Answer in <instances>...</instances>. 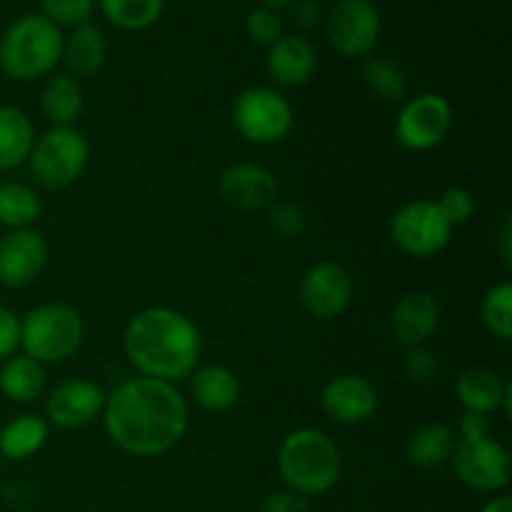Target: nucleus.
I'll list each match as a JSON object with an SVG mask.
<instances>
[{
  "instance_id": "nucleus-40",
  "label": "nucleus",
  "mask_w": 512,
  "mask_h": 512,
  "mask_svg": "<svg viewBox=\"0 0 512 512\" xmlns=\"http://www.w3.org/2000/svg\"><path fill=\"white\" fill-rule=\"evenodd\" d=\"M498 250H500V258H503V263L510 268V258H512V223H510V215H505L503 228H500V233H498Z\"/></svg>"
},
{
  "instance_id": "nucleus-8",
  "label": "nucleus",
  "mask_w": 512,
  "mask_h": 512,
  "mask_svg": "<svg viewBox=\"0 0 512 512\" xmlns=\"http://www.w3.org/2000/svg\"><path fill=\"white\" fill-rule=\"evenodd\" d=\"M453 225L440 213L438 203L428 198L410 200L395 210L390 220V238L400 253L410 258H433L448 248Z\"/></svg>"
},
{
  "instance_id": "nucleus-16",
  "label": "nucleus",
  "mask_w": 512,
  "mask_h": 512,
  "mask_svg": "<svg viewBox=\"0 0 512 512\" xmlns=\"http://www.w3.org/2000/svg\"><path fill=\"white\" fill-rule=\"evenodd\" d=\"M220 198L238 210L270 208L278 198V178L260 163H235L220 175Z\"/></svg>"
},
{
  "instance_id": "nucleus-41",
  "label": "nucleus",
  "mask_w": 512,
  "mask_h": 512,
  "mask_svg": "<svg viewBox=\"0 0 512 512\" xmlns=\"http://www.w3.org/2000/svg\"><path fill=\"white\" fill-rule=\"evenodd\" d=\"M483 512H512V498L510 495H495V498L488 500Z\"/></svg>"
},
{
  "instance_id": "nucleus-15",
  "label": "nucleus",
  "mask_w": 512,
  "mask_h": 512,
  "mask_svg": "<svg viewBox=\"0 0 512 512\" xmlns=\"http://www.w3.org/2000/svg\"><path fill=\"white\" fill-rule=\"evenodd\" d=\"M320 403L335 423L363 425L378 410V390L363 375L343 373L325 383Z\"/></svg>"
},
{
  "instance_id": "nucleus-29",
  "label": "nucleus",
  "mask_w": 512,
  "mask_h": 512,
  "mask_svg": "<svg viewBox=\"0 0 512 512\" xmlns=\"http://www.w3.org/2000/svg\"><path fill=\"white\" fill-rule=\"evenodd\" d=\"M363 80L365 88L385 103H395L408 95V75L390 58H368L363 68Z\"/></svg>"
},
{
  "instance_id": "nucleus-1",
  "label": "nucleus",
  "mask_w": 512,
  "mask_h": 512,
  "mask_svg": "<svg viewBox=\"0 0 512 512\" xmlns=\"http://www.w3.org/2000/svg\"><path fill=\"white\" fill-rule=\"evenodd\" d=\"M100 420L118 450L133 458H160L185 438L190 408L178 385L138 375L105 395Z\"/></svg>"
},
{
  "instance_id": "nucleus-25",
  "label": "nucleus",
  "mask_w": 512,
  "mask_h": 512,
  "mask_svg": "<svg viewBox=\"0 0 512 512\" xmlns=\"http://www.w3.org/2000/svg\"><path fill=\"white\" fill-rule=\"evenodd\" d=\"M0 393L18 405L38 400L45 393V365L25 353H13L0 363Z\"/></svg>"
},
{
  "instance_id": "nucleus-32",
  "label": "nucleus",
  "mask_w": 512,
  "mask_h": 512,
  "mask_svg": "<svg viewBox=\"0 0 512 512\" xmlns=\"http://www.w3.org/2000/svg\"><path fill=\"white\" fill-rule=\"evenodd\" d=\"M245 33L253 43L270 48L285 35L283 18H280V13H273L268 8H255L245 15Z\"/></svg>"
},
{
  "instance_id": "nucleus-27",
  "label": "nucleus",
  "mask_w": 512,
  "mask_h": 512,
  "mask_svg": "<svg viewBox=\"0 0 512 512\" xmlns=\"http://www.w3.org/2000/svg\"><path fill=\"white\" fill-rule=\"evenodd\" d=\"M40 213H43V200L38 190L28 183H0V225L8 230L35 228Z\"/></svg>"
},
{
  "instance_id": "nucleus-20",
  "label": "nucleus",
  "mask_w": 512,
  "mask_h": 512,
  "mask_svg": "<svg viewBox=\"0 0 512 512\" xmlns=\"http://www.w3.org/2000/svg\"><path fill=\"white\" fill-rule=\"evenodd\" d=\"M190 398L208 413H228L240 400V380L225 365H198L190 373Z\"/></svg>"
},
{
  "instance_id": "nucleus-36",
  "label": "nucleus",
  "mask_w": 512,
  "mask_h": 512,
  "mask_svg": "<svg viewBox=\"0 0 512 512\" xmlns=\"http://www.w3.org/2000/svg\"><path fill=\"white\" fill-rule=\"evenodd\" d=\"M405 373L415 383H428L435 373H438V360L428 348H410L408 358H405Z\"/></svg>"
},
{
  "instance_id": "nucleus-10",
  "label": "nucleus",
  "mask_w": 512,
  "mask_h": 512,
  "mask_svg": "<svg viewBox=\"0 0 512 512\" xmlns=\"http://www.w3.org/2000/svg\"><path fill=\"white\" fill-rule=\"evenodd\" d=\"M453 128V105L440 93H418L405 100L395 118V138L410 153L433 150Z\"/></svg>"
},
{
  "instance_id": "nucleus-30",
  "label": "nucleus",
  "mask_w": 512,
  "mask_h": 512,
  "mask_svg": "<svg viewBox=\"0 0 512 512\" xmlns=\"http://www.w3.org/2000/svg\"><path fill=\"white\" fill-rule=\"evenodd\" d=\"M480 323L493 338L508 343L512 338V283L493 285L480 300Z\"/></svg>"
},
{
  "instance_id": "nucleus-37",
  "label": "nucleus",
  "mask_w": 512,
  "mask_h": 512,
  "mask_svg": "<svg viewBox=\"0 0 512 512\" xmlns=\"http://www.w3.org/2000/svg\"><path fill=\"white\" fill-rule=\"evenodd\" d=\"M20 350V318L0 305V363Z\"/></svg>"
},
{
  "instance_id": "nucleus-12",
  "label": "nucleus",
  "mask_w": 512,
  "mask_h": 512,
  "mask_svg": "<svg viewBox=\"0 0 512 512\" xmlns=\"http://www.w3.org/2000/svg\"><path fill=\"white\" fill-rule=\"evenodd\" d=\"M300 305L315 320H335L353 303V278L335 260H320L305 270L298 288Z\"/></svg>"
},
{
  "instance_id": "nucleus-5",
  "label": "nucleus",
  "mask_w": 512,
  "mask_h": 512,
  "mask_svg": "<svg viewBox=\"0 0 512 512\" xmlns=\"http://www.w3.org/2000/svg\"><path fill=\"white\" fill-rule=\"evenodd\" d=\"M85 340V320L73 305L43 303L20 318V353L40 365L73 358Z\"/></svg>"
},
{
  "instance_id": "nucleus-22",
  "label": "nucleus",
  "mask_w": 512,
  "mask_h": 512,
  "mask_svg": "<svg viewBox=\"0 0 512 512\" xmlns=\"http://www.w3.org/2000/svg\"><path fill=\"white\" fill-rule=\"evenodd\" d=\"M33 118L18 105H0V173L28 163L35 143Z\"/></svg>"
},
{
  "instance_id": "nucleus-19",
  "label": "nucleus",
  "mask_w": 512,
  "mask_h": 512,
  "mask_svg": "<svg viewBox=\"0 0 512 512\" xmlns=\"http://www.w3.org/2000/svg\"><path fill=\"white\" fill-rule=\"evenodd\" d=\"M265 68H268L270 80L280 88H300L313 80L318 70V55L308 38L285 33L278 43L268 48Z\"/></svg>"
},
{
  "instance_id": "nucleus-11",
  "label": "nucleus",
  "mask_w": 512,
  "mask_h": 512,
  "mask_svg": "<svg viewBox=\"0 0 512 512\" xmlns=\"http://www.w3.org/2000/svg\"><path fill=\"white\" fill-rule=\"evenodd\" d=\"M450 460L460 483L475 493H500L510 485V453L500 440L485 438L475 443H458Z\"/></svg>"
},
{
  "instance_id": "nucleus-18",
  "label": "nucleus",
  "mask_w": 512,
  "mask_h": 512,
  "mask_svg": "<svg viewBox=\"0 0 512 512\" xmlns=\"http://www.w3.org/2000/svg\"><path fill=\"white\" fill-rule=\"evenodd\" d=\"M455 398L470 413L512 415V385L490 368H468L455 380Z\"/></svg>"
},
{
  "instance_id": "nucleus-23",
  "label": "nucleus",
  "mask_w": 512,
  "mask_h": 512,
  "mask_svg": "<svg viewBox=\"0 0 512 512\" xmlns=\"http://www.w3.org/2000/svg\"><path fill=\"white\" fill-rule=\"evenodd\" d=\"M83 88L68 73H53L45 78L40 90V110L53 128H68L83 113Z\"/></svg>"
},
{
  "instance_id": "nucleus-17",
  "label": "nucleus",
  "mask_w": 512,
  "mask_h": 512,
  "mask_svg": "<svg viewBox=\"0 0 512 512\" xmlns=\"http://www.w3.org/2000/svg\"><path fill=\"white\" fill-rule=\"evenodd\" d=\"M440 318H443V310H440L438 300L425 290H413L393 305L390 330H393L395 340L408 350L423 348L438 333Z\"/></svg>"
},
{
  "instance_id": "nucleus-33",
  "label": "nucleus",
  "mask_w": 512,
  "mask_h": 512,
  "mask_svg": "<svg viewBox=\"0 0 512 512\" xmlns=\"http://www.w3.org/2000/svg\"><path fill=\"white\" fill-rule=\"evenodd\" d=\"M435 203H438L440 213L445 215V220H448L453 228L468 223L470 215H473V210H475L473 195H470L465 188H445L443 193L438 195V200H435Z\"/></svg>"
},
{
  "instance_id": "nucleus-26",
  "label": "nucleus",
  "mask_w": 512,
  "mask_h": 512,
  "mask_svg": "<svg viewBox=\"0 0 512 512\" xmlns=\"http://www.w3.org/2000/svg\"><path fill=\"white\" fill-rule=\"evenodd\" d=\"M48 435V420L33 413L18 415L0 430V455L5 460H13V463H23V460L33 458L45 448Z\"/></svg>"
},
{
  "instance_id": "nucleus-38",
  "label": "nucleus",
  "mask_w": 512,
  "mask_h": 512,
  "mask_svg": "<svg viewBox=\"0 0 512 512\" xmlns=\"http://www.w3.org/2000/svg\"><path fill=\"white\" fill-rule=\"evenodd\" d=\"M260 512H310L308 498L293 493V490H278V493L268 495Z\"/></svg>"
},
{
  "instance_id": "nucleus-24",
  "label": "nucleus",
  "mask_w": 512,
  "mask_h": 512,
  "mask_svg": "<svg viewBox=\"0 0 512 512\" xmlns=\"http://www.w3.org/2000/svg\"><path fill=\"white\" fill-rule=\"evenodd\" d=\"M458 445L453 428L445 423H423L408 435L405 440V458L415 465V468L433 470L440 465L450 463L453 450Z\"/></svg>"
},
{
  "instance_id": "nucleus-6",
  "label": "nucleus",
  "mask_w": 512,
  "mask_h": 512,
  "mask_svg": "<svg viewBox=\"0 0 512 512\" xmlns=\"http://www.w3.org/2000/svg\"><path fill=\"white\" fill-rule=\"evenodd\" d=\"M90 160V143L75 125L53 128L38 135L28 155L30 178L38 188L65 190L85 173Z\"/></svg>"
},
{
  "instance_id": "nucleus-3",
  "label": "nucleus",
  "mask_w": 512,
  "mask_h": 512,
  "mask_svg": "<svg viewBox=\"0 0 512 512\" xmlns=\"http://www.w3.org/2000/svg\"><path fill=\"white\" fill-rule=\"evenodd\" d=\"M278 473L285 488L303 498H320L338 485L343 455L325 430L298 428L278 448Z\"/></svg>"
},
{
  "instance_id": "nucleus-39",
  "label": "nucleus",
  "mask_w": 512,
  "mask_h": 512,
  "mask_svg": "<svg viewBox=\"0 0 512 512\" xmlns=\"http://www.w3.org/2000/svg\"><path fill=\"white\" fill-rule=\"evenodd\" d=\"M290 10H293V20L303 30L318 28L325 20V8L318 0H298V3L290 5Z\"/></svg>"
},
{
  "instance_id": "nucleus-31",
  "label": "nucleus",
  "mask_w": 512,
  "mask_h": 512,
  "mask_svg": "<svg viewBox=\"0 0 512 512\" xmlns=\"http://www.w3.org/2000/svg\"><path fill=\"white\" fill-rule=\"evenodd\" d=\"M95 3L98 0H40V8L48 20H53L58 28H78V25L90 23Z\"/></svg>"
},
{
  "instance_id": "nucleus-14",
  "label": "nucleus",
  "mask_w": 512,
  "mask_h": 512,
  "mask_svg": "<svg viewBox=\"0 0 512 512\" xmlns=\"http://www.w3.org/2000/svg\"><path fill=\"white\" fill-rule=\"evenodd\" d=\"M50 248L40 230H8L0 238V285L28 288L48 268Z\"/></svg>"
},
{
  "instance_id": "nucleus-21",
  "label": "nucleus",
  "mask_w": 512,
  "mask_h": 512,
  "mask_svg": "<svg viewBox=\"0 0 512 512\" xmlns=\"http://www.w3.org/2000/svg\"><path fill=\"white\" fill-rule=\"evenodd\" d=\"M108 60V40L103 30L95 28L93 23H83L63 35V55L60 63L68 68V75L78 78H93L103 70Z\"/></svg>"
},
{
  "instance_id": "nucleus-35",
  "label": "nucleus",
  "mask_w": 512,
  "mask_h": 512,
  "mask_svg": "<svg viewBox=\"0 0 512 512\" xmlns=\"http://www.w3.org/2000/svg\"><path fill=\"white\" fill-rule=\"evenodd\" d=\"M458 443H475V440L493 438V420L485 413H470V410H463L458 420Z\"/></svg>"
},
{
  "instance_id": "nucleus-28",
  "label": "nucleus",
  "mask_w": 512,
  "mask_h": 512,
  "mask_svg": "<svg viewBox=\"0 0 512 512\" xmlns=\"http://www.w3.org/2000/svg\"><path fill=\"white\" fill-rule=\"evenodd\" d=\"M105 20L120 30H145L163 15L165 0H98Z\"/></svg>"
},
{
  "instance_id": "nucleus-2",
  "label": "nucleus",
  "mask_w": 512,
  "mask_h": 512,
  "mask_svg": "<svg viewBox=\"0 0 512 512\" xmlns=\"http://www.w3.org/2000/svg\"><path fill=\"white\" fill-rule=\"evenodd\" d=\"M125 360L140 378L180 383L198 368L203 338L193 320L175 308L153 305L128 320L123 330Z\"/></svg>"
},
{
  "instance_id": "nucleus-34",
  "label": "nucleus",
  "mask_w": 512,
  "mask_h": 512,
  "mask_svg": "<svg viewBox=\"0 0 512 512\" xmlns=\"http://www.w3.org/2000/svg\"><path fill=\"white\" fill-rule=\"evenodd\" d=\"M305 218L303 208L293 203H273L270 205V228L280 235V238H298L305 230Z\"/></svg>"
},
{
  "instance_id": "nucleus-42",
  "label": "nucleus",
  "mask_w": 512,
  "mask_h": 512,
  "mask_svg": "<svg viewBox=\"0 0 512 512\" xmlns=\"http://www.w3.org/2000/svg\"><path fill=\"white\" fill-rule=\"evenodd\" d=\"M293 3L295 0H260V8H268L273 10V13H280V10L290 8Z\"/></svg>"
},
{
  "instance_id": "nucleus-4",
  "label": "nucleus",
  "mask_w": 512,
  "mask_h": 512,
  "mask_svg": "<svg viewBox=\"0 0 512 512\" xmlns=\"http://www.w3.org/2000/svg\"><path fill=\"white\" fill-rule=\"evenodd\" d=\"M63 30L43 13L20 15L0 38V70L18 83L48 78L60 65Z\"/></svg>"
},
{
  "instance_id": "nucleus-7",
  "label": "nucleus",
  "mask_w": 512,
  "mask_h": 512,
  "mask_svg": "<svg viewBox=\"0 0 512 512\" xmlns=\"http://www.w3.org/2000/svg\"><path fill=\"white\" fill-rule=\"evenodd\" d=\"M233 125L253 145H275L285 140L293 130V105L280 90L268 88V85H255V88L243 90L235 98Z\"/></svg>"
},
{
  "instance_id": "nucleus-9",
  "label": "nucleus",
  "mask_w": 512,
  "mask_h": 512,
  "mask_svg": "<svg viewBox=\"0 0 512 512\" xmlns=\"http://www.w3.org/2000/svg\"><path fill=\"white\" fill-rule=\"evenodd\" d=\"M325 38L343 58L373 53L383 33V18L373 0H335L325 10Z\"/></svg>"
},
{
  "instance_id": "nucleus-13",
  "label": "nucleus",
  "mask_w": 512,
  "mask_h": 512,
  "mask_svg": "<svg viewBox=\"0 0 512 512\" xmlns=\"http://www.w3.org/2000/svg\"><path fill=\"white\" fill-rule=\"evenodd\" d=\"M105 390L95 380L70 378L55 385L45 398V420L60 430H78L100 420L105 408Z\"/></svg>"
}]
</instances>
